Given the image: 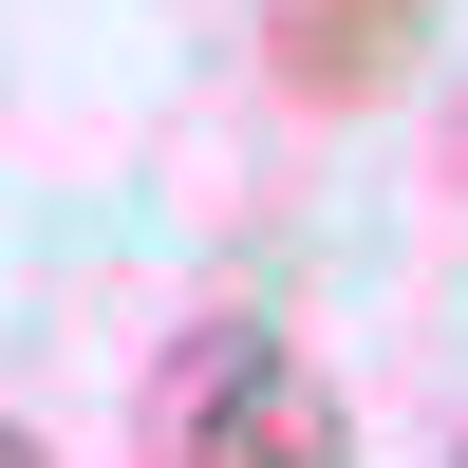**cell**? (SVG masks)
<instances>
[{
    "mask_svg": "<svg viewBox=\"0 0 468 468\" xmlns=\"http://www.w3.org/2000/svg\"><path fill=\"white\" fill-rule=\"evenodd\" d=\"M132 468H356V412L319 394V356L262 300H207L132 394Z\"/></svg>",
    "mask_w": 468,
    "mask_h": 468,
    "instance_id": "obj_1",
    "label": "cell"
},
{
    "mask_svg": "<svg viewBox=\"0 0 468 468\" xmlns=\"http://www.w3.org/2000/svg\"><path fill=\"white\" fill-rule=\"evenodd\" d=\"M450 0H262V94L282 112H394L431 75Z\"/></svg>",
    "mask_w": 468,
    "mask_h": 468,
    "instance_id": "obj_2",
    "label": "cell"
},
{
    "mask_svg": "<svg viewBox=\"0 0 468 468\" xmlns=\"http://www.w3.org/2000/svg\"><path fill=\"white\" fill-rule=\"evenodd\" d=\"M0 468H57V450H37V431H19V412H0Z\"/></svg>",
    "mask_w": 468,
    "mask_h": 468,
    "instance_id": "obj_3",
    "label": "cell"
},
{
    "mask_svg": "<svg viewBox=\"0 0 468 468\" xmlns=\"http://www.w3.org/2000/svg\"><path fill=\"white\" fill-rule=\"evenodd\" d=\"M450 468H468V431H450Z\"/></svg>",
    "mask_w": 468,
    "mask_h": 468,
    "instance_id": "obj_4",
    "label": "cell"
}]
</instances>
